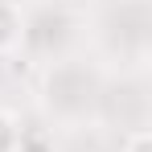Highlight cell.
Here are the masks:
<instances>
[{
  "label": "cell",
  "instance_id": "2",
  "mask_svg": "<svg viewBox=\"0 0 152 152\" xmlns=\"http://www.w3.org/2000/svg\"><path fill=\"white\" fill-rule=\"evenodd\" d=\"M12 152H58L50 132H41V127H21V140H17V148Z\"/></svg>",
  "mask_w": 152,
  "mask_h": 152
},
{
  "label": "cell",
  "instance_id": "4",
  "mask_svg": "<svg viewBox=\"0 0 152 152\" xmlns=\"http://www.w3.org/2000/svg\"><path fill=\"white\" fill-rule=\"evenodd\" d=\"M124 152H152V132H148V127L132 132V136L124 140Z\"/></svg>",
  "mask_w": 152,
  "mask_h": 152
},
{
  "label": "cell",
  "instance_id": "1",
  "mask_svg": "<svg viewBox=\"0 0 152 152\" xmlns=\"http://www.w3.org/2000/svg\"><path fill=\"white\" fill-rule=\"evenodd\" d=\"M25 45V12L12 0H0V58L17 53Z\"/></svg>",
  "mask_w": 152,
  "mask_h": 152
},
{
  "label": "cell",
  "instance_id": "3",
  "mask_svg": "<svg viewBox=\"0 0 152 152\" xmlns=\"http://www.w3.org/2000/svg\"><path fill=\"white\" fill-rule=\"evenodd\" d=\"M17 140H21V119L8 107H0V152H12Z\"/></svg>",
  "mask_w": 152,
  "mask_h": 152
}]
</instances>
